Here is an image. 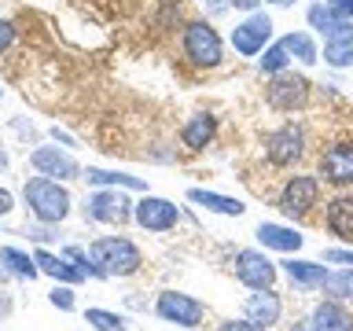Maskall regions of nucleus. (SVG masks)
I'll list each match as a JSON object with an SVG mask.
<instances>
[{"label": "nucleus", "mask_w": 353, "mask_h": 331, "mask_svg": "<svg viewBox=\"0 0 353 331\" xmlns=\"http://www.w3.org/2000/svg\"><path fill=\"white\" fill-rule=\"evenodd\" d=\"M22 203H26L33 221H44V225H59V221L70 217L74 199L66 192L63 181H52V177H30L22 184Z\"/></svg>", "instance_id": "nucleus-1"}, {"label": "nucleus", "mask_w": 353, "mask_h": 331, "mask_svg": "<svg viewBox=\"0 0 353 331\" xmlns=\"http://www.w3.org/2000/svg\"><path fill=\"white\" fill-rule=\"evenodd\" d=\"M88 254H92V261L107 272V280H114V276H137L140 265H143L140 247L125 236H99V239L88 243Z\"/></svg>", "instance_id": "nucleus-2"}, {"label": "nucleus", "mask_w": 353, "mask_h": 331, "mask_svg": "<svg viewBox=\"0 0 353 331\" xmlns=\"http://www.w3.org/2000/svg\"><path fill=\"white\" fill-rule=\"evenodd\" d=\"M154 313H159V320H165V324H176V328H199L206 317V305L199 302V298L184 294V291H162L159 298H154Z\"/></svg>", "instance_id": "nucleus-3"}, {"label": "nucleus", "mask_w": 353, "mask_h": 331, "mask_svg": "<svg viewBox=\"0 0 353 331\" xmlns=\"http://www.w3.org/2000/svg\"><path fill=\"white\" fill-rule=\"evenodd\" d=\"M184 55H188V63L206 66V70H210V66L221 63L225 44H221L217 30L210 26V22H188V26H184Z\"/></svg>", "instance_id": "nucleus-4"}, {"label": "nucleus", "mask_w": 353, "mask_h": 331, "mask_svg": "<svg viewBox=\"0 0 353 331\" xmlns=\"http://www.w3.org/2000/svg\"><path fill=\"white\" fill-rule=\"evenodd\" d=\"M320 199V177H305V173H294L287 177V184L280 188V214L283 217H305L309 210L316 206Z\"/></svg>", "instance_id": "nucleus-5"}, {"label": "nucleus", "mask_w": 353, "mask_h": 331, "mask_svg": "<svg viewBox=\"0 0 353 331\" xmlns=\"http://www.w3.org/2000/svg\"><path fill=\"white\" fill-rule=\"evenodd\" d=\"M272 41V19L265 11H250V19H243L232 30V48L239 55H261Z\"/></svg>", "instance_id": "nucleus-6"}, {"label": "nucleus", "mask_w": 353, "mask_h": 331, "mask_svg": "<svg viewBox=\"0 0 353 331\" xmlns=\"http://www.w3.org/2000/svg\"><path fill=\"white\" fill-rule=\"evenodd\" d=\"M132 221H137L143 232H173L176 221H181V210L162 195H143L140 203L132 206Z\"/></svg>", "instance_id": "nucleus-7"}, {"label": "nucleus", "mask_w": 353, "mask_h": 331, "mask_svg": "<svg viewBox=\"0 0 353 331\" xmlns=\"http://www.w3.org/2000/svg\"><path fill=\"white\" fill-rule=\"evenodd\" d=\"M30 166H33V173L52 177V181H77V177H85V170L77 166V159L70 151H63V148H33L30 151Z\"/></svg>", "instance_id": "nucleus-8"}, {"label": "nucleus", "mask_w": 353, "mask_h": 331, "mask_svg": "<svg viewBox=\"0 0 353 331\" xmlns=\"http://www.w3.org/2000/svg\"><path fill=\"white\" fill-rule=\"evenodd\" d=\"M232 269H236V280L250 291H265L276 283V265L265 258V250H236Z\"/></svg>", "instance_id": "nucleus-9"}, {"label": "nucleus", "mask_w": 353, "mask_h": 331, "mask_svg": "<svg viewBox=\"0 0 353 331\" xmlns=\"http://www.w3.org/2000/svg\"><path fill=\"white\" fill-rule=\"evenodd\" d=\"M85 214L99 221V225H125L132 217V203L121 192H114V188H96L85 203Z\"/></svg>", "instance_id": "nucleus-10"}, {"label": "nucleus", "mask_w": 353, "mask_h": 331, "mask_svg": "<svg viewBox=\"0 0 353 331\" xmlns=\"http://www.w3.org/2000/svg\"><path fill=\"white\" fill-rule=\"evenodd\" d=\"M265 154H269L272 166H294L305 154V132L298 126H291V121L280 129H272L269 137H265Z\"/></svg>", "instance_id": "nucleus-11"}, {"label": "nucleus", "mask_w": 353, "mask_h": 331, "mask_svg": "<svg viewBox=\"0 0 353 331\" xmlns=\"http://www.w3.org/2000/svg\"><path fill=\"white\" fill-rule=\"evenodd\" d=\"M265 99H269V107H276V110H298L309 99V77L291 74V70L276 74L269 81V88H265Z\"/></svg>", "instance_id": "nucleus-12"}, {"label": "nucleus", "mask_w": 353, "mask_h": 331, "mask_svg": "<svg viewBox=\"0 0 353 331\" xmlns=\"http://www.w3.org/2000/svg\"><path fill=\"white\" fill-rule=\"evenodd\" d=\"M33 261H37L41 276H48V280H55V283H70V287H77V283L88 280V276L77 269V265L66 258V254H55V250H48V247H37V250H33Z\"/></svg>", "instance_id": "nucleus-13"}, {"label": "nucleus", "mask_w": 353, "mask_h": 331, "mask_svg": "<svg viewBox=\"0 0 353 331\" xmlns=\"http://www.w3.org/2000/svg\"><path fill=\"white\" fill-rule=\"evenodd\" d=\"M320 177L335 188L353 184V143H335L320 154Z\"/></svg>", "instance_id": "nucleus-14"}, {"label": "nucleus", "mask_w": 353, "mask_h": 331, "mask_svg": "<svg viewBox=\"0 0 353 331\" xmlns=\"http://www.w3.org/2000/svg\"><path fill=\"white\" fill-rule=\"evenodd\" d=\"M283 265V276L291 280L298 291H324V280H327V261L320 265V261H309V258H287V261H280Z\"/></svg>", "instance_id": "nucleus-15"}, {"label": "nucleus", "mask_w": 353, "mask_h": 331, "mask_svg": "<svg viewBox=\"0 0 353 331\" xmlns=\"http://www.w3.org/2000/svg\"><path fill=\"white\" fill-rule=\"evenodd\" d=\"M280 313H283V302H280V294H276L272 287L247 294V302H243V317L254 320V324H261V328H272L276 320H280Z\"/></svg>", "instance_id": "nucleus-16"}, {"label": "nucleus", "mask_w": 353, "mask_h": 331, "mask_svg": "<svg viewBox=\"0 0 353 331\" xmlns=\"http://www.w3.org/2000/svg\"><path fill=\"white\" fill-rule=\"evenodd\" d=\"M254 236H258V243L265 250H280V254H298V250H302V243H305V236L298 228L272 225V221H261Z\"/></svg>", "instance_id": "nucleus-17"}, {"label": "nucleus", "mask_w": 353, "mask_h": 331, "mask_svg": "<svg viewBox=\"0 0 353 331\" xmlns=\"http://www.w3.org/2000/svg\"><path fill=\"white\" fill-rule=\"evenodd\" d=\"M305 22H309V30L324 33V41H331V37H353V19L335 15V11H331L324 0L305 11Z\"/></svg>", "instance_id": "nucleus-18"}, {"label": "nucleus", "mask_w": 353, "mask_h": 331, "mask_svg": "<svg viewBox=\"0 0 353 331\" xmlns=\"http://www.w3.org/2000/svg\"><path fill=\"white\" fill-rule=\"evenodd\" d=\"M309 328L313 331H353V313L342 302H335V298H327V302H320L313 309Z\"/></svg>", "instance_id": "nucleus-19"}, {"label": "nucleus", "mask_w": 353, "mask_h": 331, "mask_svg": "<svg viewBox=\"0 0 353 331\" xmlns=\"http://www.w3.org/2000/svg\"><path fill=\"white\" fill-rule=\"evenodd\" d=\"M324 225L331 236H339L342 243H353V195H335L327 203Z\"/></svg>", "instance_id": "nucleus-20"}, {"label": "nucleus", "mask_w": 353, "mask_h": 331, "mask_svg": "<svg viewBox=\"0 0 353 331\" xmlns=\"http://www.w3.org/2000/svg\"><path fill=\"white\" fill-rule=\"evenodd\" d=\"M188 203L203 206V210H210V214H221V217H243V214H247V206H243L239 199L206 192V188H192V192H188Z\"/></svg>", "instance_id": "nucleus-21"}, {"label": "nucleus", "mask_w": 353, "mask_h": 331, "mask_svg": "<svg viewBox=\"0 0 353 331\" xmlns=\"http://www.w3.org/2000/svg\"><path fill=\"white\" fill-rule=\"evenodd\" d=\"M85 181L92 188H125V192H148V181L132 173H118V170H99V166H88Z\"/></svg>", "instance_id": "nucleus-22"}, {"label": "nucleus", "mask_w": 353, "mask_h": 331, "mask_svg": "<svg viewBox=\"0 0 353 331\" xmlns=\"http://www.w3.org/2000/svg\"><path fill=\"white\" fill-rule=\"evenodd\" d=\"M214 132H217V121H214V118H210V114H195V118H188V121H184L181 140H184V148L203 151L206 143L214 140Z\"/></svg>", "instance_id": "nucleus-23"}, {"label": "nucleus", "mask_w": 353, "mask_h": 331, "mask_svg": "<svg viewBox=\"0 0 353 331\" xmlns=\"http://www.w3.org/2000/svg\"><path fill=\"white\" fill-rule=\"evenodd\" d=\"M0 261L8 265V272L15 276V280H37L41 269H37V261H33V254L26 250H19V247H0Z\"/></svg>", "instance_id": "nucleus-24"}, {"label": "nucleus", "mask_w": 353, "mask_h": 331, "mask_svg": "<svg viewBox=\"0 0 353 331\" xmlns=\"http://www.w3.org/2000/svg\"><path fill=\"white\" fill-rule=\"evenodd\" d=\"M280 41H283V48L291 52V59L305 63V66L320 63V48H316V41L309 37V33H302V30H291V33H283Z\"/></svg>", "instance_id": "nucleus-25"}, {"label": "nucleus", "mask_w": 353, "mask_h": 331, "mask_svg": "<svg viewBox=\"0 0 353 331\" xmlns=\"http://www.w3.org/2000/svg\"><path fill=\"white\" fill-rule=\"evenodd\" d=\"M258 66H261V74H269V77H276V74H283L287 66H291V52L283 48V41H276V44H269V48L261 52V59H258Z\"/></svg>", "instance_id": "nucleus-26"}, {"label": "nucleus", "mask_w": 353, "mask_h": 331, "mask_svg": "<svg viewBox=\"0 0 353 331\" xmlns=\"http://www.w3.org/2000/svg\"><path fill=\"white\" fill-rule=\"evenodd\" d=\"M324 294L342 302V298H353V269H331L324 280Z\"/></svg>", "instance_id": "nucleus-27"}, {"label": "nucleus", "mask_w": 353, "mask_h": 331, "mask_svg": "<svg viewBox=\"0 0 353 331\" xmlns=\"http://www.w3.org/2000/svg\"><path fill=\"white\" fill-rule=\"evenodd\" d=\"M324 63H331V66H353V37H331V41H324Z\"/></svg>", "instance_id": "nucleus-28"}, {"label": "nucleus", "mask_w": 353, "mask_h": 331, "mask_svg": "<svg viewBox=\"0 0 353 331\" xmlns=\"http://www.w3.org/2000/svg\"><path fill=\"white\" fill-rule=\"evenodd\" d=\"M85 324H92L96 331H125L129 320L121 313H110V309H85Z\"/></svg>", "instance_id": "nucleus-29"}, {"label": "nucleus", "mask_w": 353, "mask_h": 331, "mask_svg": "<svg viewBox=\"0 0 353 331\" xmlns=\"http://www.w3.org/2000/svg\"><path fill=\"white\" fill-rule=\"evenodd\" d=\"M48 302L59 309V313H74V309H77V298H74V287L70 283H55L52 291H48Z\"/></svg>", "instance_id": "nucleus-30"}, {"label": "nucleus", "mask_w": 353, "mask_h": 331, "mask_svg": "<svg viewBox=\"0 0 353 331\" xmlns=\"http://www.w3.org/2000/svg\"><path fill=\"white\" fill-rule=\"evenodd\" d=\"M26 236H30L33 243H41V247H48V243L59 239V228H55V225H44V221H37V225H26Z\"/></svg>", "instance_id": "nucleus-31"}, {"label": "nucleus", "mask_w": 353, "mask_h": 331, "mask_svg": "<svg viewBox=\"0 0 353 331\" xmlns=\"http://www.w3.org/2000/svg\"><path fill=\"white\" fill-rule=\"evenodd\" d=\"M324 261H327V265H342V269H353V250L331 247V250H324Z\"/></svg>", "instance_id": "nucleus-32"}, {"label": "nucleus", "mask_w": 353, "mask_h": 331, "mask_svg": "<svg viewBox=\"0 0 353 331\" xmlns=\"http://www.w3.org/2000/svg\"><path fill=\"white\" fill-rule=\"evenodd\" d=\"M217 331H269V328H261V324H254V320H225V324H221Z\"/></svg>", "instance_id": "nucleus-33"}, {"label": "nucleus", "mask_w": 353, "mask_h": 331, "mask_svg": "<svg viewBox=\"0 0 353 331\" xmlns=\"http://www.w3.org/2000/svg\"><path fill=\"white\" fill-rule=\"evenodd\" d=\"M11 44H15V26L8 19H0V52H8Z\"/></svg>", "instance_id": "nucleus-34"}, {"label": "nucleus", "mask_w": 353, "mask_h": 331, "mask_svg": "<svg viewBox=\"0 0 353 331\" xmlns=\"http://www.w3.org/2000/svg\"><path fill=\"white\" fill-rule=\"evenodd\" d=\"M11 313H15V298H11L8 287H0V320H8Z\"/></svg>", "instance_id": "nucleus-35"}, {"label": "nucleus", "mask_w": 353, "mask_h": 331, "mask_svg": "<svg viewBox=\"0 0 353 331\" xmlns=\"http://www.w3.org/2000/svg\"><path fill=\"white\" fill-rule=\"evenodd\" d=\"M324 4L335 11V15H342V19H353V0H324Z\"/></svg>", "instance_id": "nucleus-36"}, {"label": "nucleus", "mask_w": 353, "mask_h": 331, "mask_svg": "<svg viewBox=\"0 0 353 331\" xmlns=\"http://www.w3.org/2000/svg\"><path fill=\"white\" fill-rule=\"evenodd\" d=\"M52 140H55V143H63V148H77V140H74L66 129H59V126H52Z\"/></svg>", "instance_id": "nucleus-37"}, {"label": "nucleus", "mask_w": 353, "mask_h": 331, "mask_svg": "<svg viewBox=\"0 0 353 331\" xmlns=\"http://www.w3.org/2000/svg\"><path fill=\"white\" fill-rule=\"evenodd\" d=\"M11 210H15V195H11L8 188H0V217H8Z\"/></svg>", "instance_id": "nucleus-38"}, {"label": "nucleus", "mask_w": 353, "mask_h": 331, "mask_svg": "<svg viewBox=\"0 0 353 331\" xmlns=\"http://www.w3.org/2000/svg\"><path fill=\"white\" fill-rule=\"evenodd\" d=\"M228 8H239V11H258L261 0H228Z\"/></svg>", "instance_id": "nucleus-39"}, {"label": "nucleus", "mask_w": 353, "mask_h": 331, "mask_svg": "<svg viewBox=\"0 0 353 331\" xmlns=\"http://www.w3.org/2000/svg\"><path fill=\"white\" fill-rule=\"evenodd\" d=\"M8 280H15V276H11V272H8V265H4V261H0V287H4Z\"/></svg>", "instance_id": "nucleus-40"}, {"label": "nucleus", "mask_w": 353, "mask_h": 331, "mask_svg": "<svg viewBox=\"0 0 353 331\" xmlns=\"http://www.w3.org/2000/svg\"><path fill=\"white\" fill-rule=\"evenodd\" d=\"M8 166H11V154H8L4 148H0V170H8Z\"/></svg>", "instance_id": "nucleus-41"}, {"label": "nucleus", "mask_w": 353, "mask_h": 331, "mask_svg": "<svg viewBox=\"0 0 353 331\" xmlns=\"http://www.w3.org/2000/svg\"><path fill=\"white\" fill-rule=\"evenodd\" d=\"M210 4H214V11H225V8H228V0H210Z\"/></svg>", "instance_id": "nucleus-42"}, {"label": "nucleus", "mask_w": 353, "mask_h": 331, "mask_svg": "<svg viewBox=\"0 0 353 331\" xmlns=\"http://www.w3.org/2000/svg\"><path fill=\"white\" fill-rule=\"evenodd\" d=\"M269 4H280V8H291L294 0H269Z\"/></svg>", "instance_id": "nucleus-43"}, {"label": "nucleus", "mask_w": 353, "mask_h": 331, "mask_svg": "<svg viewBox=\"0 0 353 331\" xmlns=\"http://www.w3.org/2000/svg\"><path fill=\"white\" fill-rule=\"evenodd\" d=\"M291 331H313V328H291Z\"/></svg>", "instance_id": "nucleus-44"}, {"label": "nucleus", "mask_w": 353, "mask_h": 331, "mask_svg": "<svg viewBox=\"0 0 353 331\" xmlns=\"http://www.w3.org/2000/svg\"><path fill=\"white\" fill-rule=\"evenodd\" d=\"M0 92H4V88H0Z\"/></svg>", "instance_id": "nucleus-45"}]
</instances>
